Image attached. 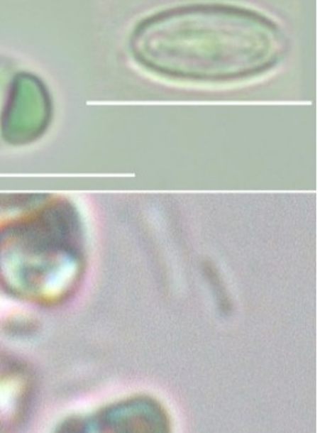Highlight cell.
I'll return each mask as SVG.
<instances>
[{
    "instance_id": "cell-1",
    "label": "cell",
    "mask_w": 320,
    "mask_h": 433,
    "mask_svg": "<svg viewBox=\"0 0 320 433\" xmlns=\"http://www.w3.org/2000/svg\"><path fill=\"white\" fill-rule=\"evenodd\" d=\"M138 64L153 74L204 84L244 80L272 70L289 41L277 23L233 6H183L148 16L128 41Z\"/></svg>"
}]
</instances>
